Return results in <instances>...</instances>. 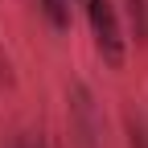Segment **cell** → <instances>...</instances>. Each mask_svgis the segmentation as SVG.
Returning <instances> with one entry per match:
<instances>
[{
	"instance_id": "1",
	"label": "cell",
	"mask_w": 148,
	"mask_h": 148,
	"mask_svg": "<svg viewBox=\"0 0 148 148\" xmlns=\"http://www.w3.org/2000/svg\"><path fill=\"white\" fill-rule=\"evenodd\" d=\"M86 21L90 33H95V49L107 66H123L127 58V41H123V29H119V16L111 0H86Z\"/></svg>"
},
{
	"instance_id": "2",
	"label": "cell",
	"mask_w": 148,
	"mask_h": 148,
	"mask_svg": "<svg viewBox=\"0 0 148 148\" xmlns=\"http://www.w3.org/2000/svg\"><path fill=\"white\" fill-rule=\"evenodd\" d=\"M70 111H74V123H78V144H82V148H95L99 127H95V115H90V95H86V86H74Z\"/></svg>"
},
{
	"instance_id": "3",
	"label": "cell",
	"mask_w": 148,
	"mask_h": 148,
	"mask_svg": "<svg viewBox=\"0 0 148 148\" xmlns=\"http://www.w3.org/2000/svg\"><path fill=\"white\" fill-rule=\"evenodd\" d=\"M127 16H132L136 41H144L148 37V0H127Z\"/></svg>"
},
{
	"instance_id": "4",
	"label": "cell",
	"mask_w": 148,
	"mask_h": 148,
	"mask_svg": "<svg viewBox=\"0 0 148 148\" xmlns=\"http://www.w3.org/2000/svg\"><path fill=\"white\" fill-rule=\"evenodd\" d=\"M37 4H41V12L49 16V25H53V29H66V25H70V16H66V4H62V0H37Z\"/></svg>"
},
{
	"instance_id": "5",
	"label": "cell",
	"mask_w": 148,
	"mask_h": 148,
	"mask_svg": "<svg viewBox=\"0 0 148 148\" xmlns=\"http://www.w3.org/2000/svg\"><path fill=\"white\" fill-rule=\"evenodd\" d=\"M132 148H148V132L140 119H132Z\"/></svg>"
},
{
	"instance_id": "6",
	"label": "cell",
	"mask_w": 148,
	"mask_h": 148,
	"mask_svg": "<svg viewBox=\"0 0 148 148\" xmlns=\"http://www.w3.org/2000/svg\"><path fill=\"white\" fill-rule=\"evenodd\" d=\"M16 148H45V144H37V140H21Z\"/></svg>"
}]
</instances>
